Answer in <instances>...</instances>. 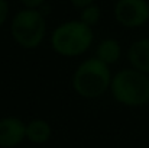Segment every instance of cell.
Returning <instances> with one entry per match:
<instances>
[{
    "label": "cell",
    "instance_id": "cell-4",
    "mask_svg": "<svg viewBox=\"0 0 149 148\" xmlns=\"http://www.w3.org/2000/svg\"><path fill=\"white\" fill-rule=\"evenodd\" d=\"M10 34L15 42L25 49L38 48L47 35V20L41 9H20L10 22Z\"/></svg>",
    "mask_w": 149,
    "mask_h": 148
},
{
    "label": "cell",
    "instance_id": "cell-8",
    "mask_svg": "<svg viewBox=\"0 0 149 148\" xmlns=\"http://www.w3.org/2000/svg\"><path fill=\"white\" fill-rule=\"evenodd\" d=\"M120 55H122V47L119 41L114 38H106L100 41L99 45L96 47V58L107 65L116 64L120 60Z\"/></svg>",
    "mask_w": 149,
    "mask_h": 148
},
{
    "label": "cell",
    "instance_id": "cell-7",
    "mask_svg": "<svg viewBox=\"0 0 149 148\" xmlns=\"http://www.w3.org/2000/svg\"><path fill=\"white\" fill-rule=\"evenodd\" d=\"M127 60L132 68L149 76V38H141L132 42L127 49Z\"/></svg>",
    "mask_w": 149,
    "mask_h": 148
},
{
    "label": "cell",
    "instance_id": "cell-9",
    "mask_svg": "<svg viewBox=\"0 0 149 148\" xmlns=\"http://www.w3.org/2000/svg\"><path fill=\"white\" fill-rule=\"evenodd\" d=\"M52 135L51 125L44 119H32L26 123V140L32 144H45Z\"/></svg>",
    "mask_w": 149,
    "mask_h": 148
},
{
    "label": "cell",
    "instance_id": "cell-10",
    "mask_svg": "<svg viewBox=\"0 0 149 148\" xmlns=\"http://www.w3.org/2000/svg\"><path fill=\"white\" fill-rule=\"evenodd\" d=\"M100 18H101V10L100 7L94 3V4H90L87 7H84L83 10H80V20L88 26H96L100 22Z\"/></svg>",
    "mask_w": 149,
    "mask_h": 148
},
{
    "label": "cell",
    "instance_id": "cell-6",
    "mask_svg": "<svg viewBox=\"0 0 149 148\" xmlns=\"http://www.w3.org/2000/svg\"><path fill=\"white\" fill-rule=\"evenodd\" d=\"M26 140V123L16 116L0 119V147L13 148Z\"/></svg>",
    "mask_w": 149,
    "mask_h": 148
},
{
    "label": "cell",
    "instance_id": "cell-1",
    "mask_svg": "<svg viewBox=\"0 0 149 148\" xmlns=\"http://www.w3.org/2000/svg\"><path fill=\"white\" fill-rule=\"evenodd\" d=\"M94 39L93 28L80 19L59 23L51 34L52 49L65 58L78 57L87 52Z\"/></svg>",
    "mask_w": 149,
    "mask_h": 148
},
{
    "label": "cell",
    "instance_id": "cell-11",
    "mask_svg": "<svg viewBox=\"0 0 149 148\" xmlns=\"http://www.w3.org/2000/svg\"><path fill=\"white\" fill-rule=\"evenodd\" d=\"M9 12H10L9 1L7 0H0V28L6 23V20L9 18Z\"/></svg>",
    "mask_w": 149,
    "mask_h": 148
},
{
    "label": "cell",
    "instance_id": "cell-2",
    "mask_svg": "<svg viewBox=\"0 0 149 148\" xmlns=\"http://www.w3.org/2000/svg\"><path fill=\"white\" fill-rule=\"evenodd\" d=\"M113 99L127 107H141L149 103V76L135 68H123L111 77Z\"/></svg>",
    "mask_w": 149,
    "mask_h": 148
},
{
    "label": "cell",
    "instance_id": "cell-12",
    "mask_svg": "<svg viewBox=\"0 0 149 148\" xmlns=\"http://www.w3.org/2000/svg\"><path fill=\"white\" fill-rule=\"evenodd\" d=\"M25 9H41L47 0H19Z\"/></svg>",
    "mask_w": 149,
    "mask_h": 148
},
{
    "label": "cell",
    "instance_id": "cell-13",
    "mask_svg": "<svg viewBox=\"0 0 149 148\" xmlns=\"http://www.w3.org/2000/svg\"><path fill=\"white\" fill-rule=\"evenodd\" d=\"M94 1L96 0H70V3L78 10H83L84 7H87L90 4H94Z\"/></svg>",
    "mask_w": 149,
    "mask_h": 148
},
{
    "label": "cell",
    "instance_id": "cell-5",
    "mask_svg": "<svg viewBox=\"0 0 149 148\" xmlns=\"http://www.w3.org/2000/svg\"><path fill=\"white\" fill-rule=\"evenodd\" d=\"M114 19L119 25L136 29L149 22L148 0H117L113 7Z\"/></svg>",
    "mask_w": 149,
    "mask_h": 148
},
{
    "label": "cell",
    "instance_id": "cell-3",
    "mask_svg": "<svg viewBox=\"0 0 149 148\" xmlns=\"http://www.w3.org/2000/svg\"><path fill=\"white\" fill-rule=\"evenodd\" d=\"M111 73L107 64L97 58L83 61L72 76V87L78 96L84 99H97L110 90Z\"/></svg>",
    "mask_w": 149,
    "mask_h": 148
}]
</instances>
